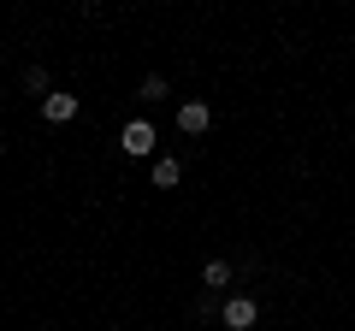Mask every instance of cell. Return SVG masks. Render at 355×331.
Wrapping results in <instances>:
<instances>
[{
  "instance_id": "5",
  "label": "cell",
  "mask_w": 355,
  "mask_h": 331,
  "mask_svg": "<svg viewBox=\"0 0 355 331\" xmlns=\"http://www.w3.org/2000/svg\"><path fill=\"white\" fill-rule=\"evenodd\" d=\"M178 184H184V166H178L172 154H160V160H154V190H178Z\"/></svg>"
},
{
  "instance_id": "2",
  "label": "cell",
  "mask_w": 355,
  "mask_h": 331,
  "mask_svg": "<svg viewBox=\"0 0 355 331\" xmlns=\"http://www.w3.org/2000/svg\"><path fill=\"white\" fill-rule=\"evenodd\" d=\"M254 319H261V302H254V296H231V302L219 307V325L225 331H254Z\"/></svg>"
},
{
  "instance_id": "8",
  "label": "cell",
  "mask_w": 355,
  "mask_h": 331,
  "mask_svg": "<svg viewBox=\"0 0 355 331\" xmlns=\"http://www.w3.org/2000/svg\"><path fill=\"white\" fill-rule=\"evenodd\" d=\"M24 89L48 101V95H53V77H48V65H24Z\"/></svg>"
},
{
  "instance_id": "1",
  "label": "cell",
  "mask_w": 355,
  "mask_h": 331,
  "mask_svg": "<svg viewBox=\"0 0 355 331\" xmlns=\"http://www.w3.org/2000/svg\"><path fill=\"white\" fill-rule=\"evenodd\" d=\"M154 142H160V136H154L148 118H130V125L119 130V148H125L130 160H154Z\"/></svg>"
},
{
  "instance_id": "4",
  "label": "cell",
  "mask_w": 355,
  "mask_h": 331,
  "mask_svg": "<svg viewBox=\"0 0 355 331\" xmlns=\"http://www.w3.org/2000/svg\"><path fill=\"white\" fill-rule=\"evenodd\" d=\"M207 125H214V107L207 101H184L178 107V130H184V136H202Z\"/></svg>"
},
{
  "instance_id": "3",
  "label": "cell",
  "mask_w": 355,
  "mask_h": 331,
  "mask_svg": "<svg viewBox=\"0 0 355 331\" xmlns=\"http://www.w3.org/2000/svg\"><path fill=\"white\" fill-rule=\"evenodd\" d=\"M77 113H83V101H77V95H65V89H53L48 101H42V118H48V125H71Z\"/></svg>"
},
{
  "instance_id": "7",
  "label": "cell",
  "mask_w": 355,
  "mask_h": 331,
  "mask_svg": "<svg viewBox=\"0 0 355 331\" xmlns=\"http://www.w3.org/2000/svg\"><path fill=\"white\" fill-rule=\"evenodd\" d=\"M225 284H231V260H207L202 267V290L214 296V290H225Z\"/></svg>"
},
{
  "instance_id": "9",
  "label": "cell",
  "mask_w": 355,
  "mask_h": 331,
  "mask_svg": "<svg viewBox=\"0 0 355 331\" xmlns=\"http://www.w3.org/2000/svg\"><path fill=\"white\" fill-rule=\"evenodd\" d=\"M107 331H119V325H107Z\"/></svg>"
},
{
  "instance_id": "6",
  "label": "cell",
  "mask_w": 355,
  "mask_h": 331,
  "mask_svg": "<svg viewBox=\"0 0 355 331\" xmlns=\"http://www.w3.org/2000/svg\"><path fill=\"white\" fill-rule=\"evenodd\" d=\"M166 95H172V83H166L160 71H148V77H142V83H137V101H142V107H154V101H166Z\"/></svg>"
}]
</instances>
